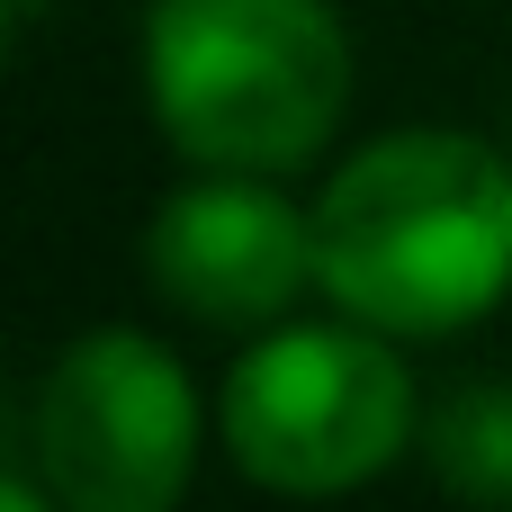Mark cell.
Segmentation results:
<instances>
[{
	"instance_id": "cell-1",
	"label": "cell",
	"mask_w": 512,
	"mask_h": 512,
	"mask_svg": "<svg viewBox=\"0 0 512 512\" xmlns=\"http://www.w3.org/2000/svg\"><path fill=\"white\" fill-rule=\"evenodd\" d=\"M315 288L396 342L468 333L512 297V162L459 126L360 144L315 198Z\"/></svg>"
},
{
	"instance_id": "cell-2",
	"label": "cell",
	"mask_w": 512,
	"mask_h": 512,
	"mask_svg": "<svg viewBox=\"0 0 512 512\" xmlns=\"http://www.w3.org/2000/svg\"><path fill=\"white\" fill-rule=\"evenodd\" d=\"M144 99L198 171H297L351 108V36L333 0H153Z\"/></svg>"
},
{
	"instance_id": "cell-3",
	"label": "cell",
	"mask_w": 512,
	"mask_h": 512,
	"mask_svg": "<svg viewBox=\"0 0 512 512\" xmlns=\"http://www.w3.org/2000/svg\"><path fill=\"white\" fill-rule=\"evenodd\" d=\"M387 342L396 333H378L360 315L351 324H279L270 342H252L216 396L225 459L252 486L297 495V504L387 477L423 432V396Z\"/></svg>"
},
{
	"instance_id": "cell-4",
	"label": "cell",
	"mask_w": 512,
	"mask_h": 512,
	"mask_svg": "<svg viewBox=\"0 0 512 512\" xmlns=\"http://www.w3.org/2000/svg\"><path fill=\"white\" fill-rule=\"evenodd\" d=\"M198 387L189 369L108 324V333H81L36 405H27V468L63 495V512H171L198 477Z\"/></svg>"
},
{
	"instance_id": "cell-5",
	"label": "cell",
	"mask_w": 512,
	"mask_h": 512,
	"mask_svg": "<svg viewBox=\"0 0 512 512\" xmlns=\"http://www.w3.org/2000/svg\"><path fill=\"white\" fill-rule=\"evenodd\" d=\"M270 180L279 171H207L162 198L144 270L189 324L261 333L297 306V288H315V207Z\"/></svg>"
},
{
	"instance_id": "cell-6",
	"label": "cell",
	"mask_w": 512,
	"mask_h": 512,
	"mask_svg": "<svg viewBox=\"0 0 512 512\" xmlns=\"http://www.w3.org/2000/svg\"><path fill=\"white\" fill-rule=\"evenodd\" d=\"M432 477L477 512H512V378H459L423 423Z\"/></svg>"
},
{
	"instance_id": "cell-7",
	"label": "cell",
	"mask_w": 512,
	"mask_h": 512,
	"mask_svg": "<svg viewBox=\"0 0 512 512\" xmlns=\"http://www.w3.org/2000/svg\"><path fill=\"white\" fill-rule=\"evenodd\" d=\"M0 512H63V495H54V486H45V477L18 459V468L0 477Z\"/></svg>"
},
{
	"instance_id": "cell-8",
	"label": "cell",
	"mask_w": 512,
	"mask_h": 512,
	"mask_svg": "<svg viewBox=\"0 0 512 512\" xmlns=\"http://www.w3.org/2000/svg\"><path fill=\"white\" fill-rule=\"evenodd\" d=\"M0 18H9V45H27V27L45 18V0H0Z\"/></svg>"
}]
</instances>
